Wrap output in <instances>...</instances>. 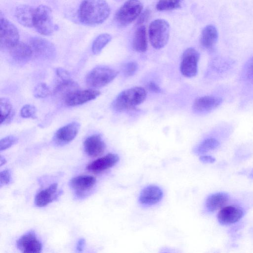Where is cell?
Masks as SVG:
<instances>
[{
    "label": "cell",
    "instance_id": "obj_1",
    "mask_svg": "<svg viewBox=\"0 0 253 253\" xmlns=\"http://www.w3.org/2000/svg\"><path fill=\"white\" fill-rule=\"evenodd\" d=\"M110 12V7L105 0H83L79 9L78 15L83 24L94 26L106 21Z\"/></svg>",
    "mask_w": 253,
    "mask_h": 253
},
{
    "label": "cell",
    "instance_id": "obj_2",
    "mask_svg": "<svg viewBox=\"0 0 253 253\" xmlns=\"http://www.w3.org/2000/svg\"><path fill=\"white\" fill-rule=\"evenodd\" d=\"M147 96L145 89L140 86L131 87L120 92L112 103V108L118 112L132 110L143 103Z\"/></svg>",
    "mask_w": 253,
    "mask_h": 253
},
{
    "label": "cell",
    "instance_id": "obj_3",
    "mask_svg": "<svg viewBox=\"0 0 253 253\" xmlns=\"http://www.w3.org/2000/svg\"><path fill=\"white\" fill-rule=\"evenodd\" d=\"M33 27L39 33L44 36L50 35L56 30L52 10L49 7L42 4L35 8Z\"/></svg>",
    "mask_w": 253,
    "mask_h": 253
},
{
    "label": "cell",
    "instance_id": "obj_4",
    "mask_svg": "<svg viewBox=\"0 0 253 253\" xmlns=\"http://www.w3.org/2000/svg\"><path fill=\"white\" fill-rule=\"evenodd\" d=\"M170 33V27L165 20L157 19L150 24L148 30L149 38L152 46L160 49L168 43Z\"/></svg>",
    "mask_w": 253,
    "mask_h": 253
},
{
    "label": "cell",
    "instance_id": "obj_5",
    "mask_svg": "<svg viewBox=\"0 0 253 253\" xmlns=\"http://www.w3.org/2000/svg\"><path fill=\"white\" fill-rule=\"evenodd\" d=\"M119 72L106 66H98L90 71L86 76V84L92 88L102 87L111 82Z\"/></svg>",
    "mask_w": 253,
    "mask_h": 253
},
{
    "label": "cell",
    "instance_id": "obj_6",
    "mask_svg": "<svg viewBox=\"0 0 253 253\" xmlns=\"http://www.w3.org/2000/svg\"><path fill=\"white\" fill-rule=\"evenodd\" d=\"M143 8L140 0H127L117 11L115 20L121 26H126L134 21Z\"/></svg>",
    "mask_w": 253,
    "mask_h": 253
},
{
    "label": "cell",
    "instance_id": "obj_7",
    "mask_svg": "<svg viewBox=\"0 0 253 253\" xmlns=\"http://www.w3.org/2000/svg\"><path fill=\"white\" fill-rule=\"evenodd\" d=\"M19 35L17 28L5 18L0 19V48L9 49L19 42Z\"/></svg>",
    "mask_w": 253,
    "mask_h": 253
},
{
    "label": "cell",
    "instance_id": "obj_8",
    "mask_svg": "<svg viewBox=\"0 0 253 253\" xmlns=\"http://www.w3.org/2000/svg\"><path fill=\"white\" fill-rule=\"evenodd\" d=\"M200 54L195 48L189 47L183 52L180 66L181 73L185 77H195L198 72Z\"/></svg>",
    "mask_w": 253,
    "mask_h": 253
},
{
    "label": "cell",
    "instance_id": "obj_9",
    "mask_svg": "<svg viewBox=\"0 0 253 253\" xmlns=\"http://www.w3.org/2000/svg\"><path fill=\"white\" fill-rule=\"evenodd\" d=\"M33 53L46 59H52L56 54L54 45L46 39L39 37H33L30 40L29 44Z\"/></svg>",
    "mask_w": 253,
    "mask_h": 253
},
{
    "label": "cell",
    "instance_id": "obj_10",
    "mask_svg": "<svg viewBox=\"0 0 253 253\" xmlns=\"http://www.w3.org/2000/svg\"><path fill=\"white\" fill-rule=\"evenodd\" d=\"M17 249L22 253H39L42 244L33 230H29L21 236L16 242Z\"/></svg>",
    "mask_w": 253,
    "mask_h": 253
},
{
    "label": "cell",
    "instance_id": "obj_11",
    "mask_svg": "<svg viewBox=\"0 0 253 253\" xmlns=\"http://www.w3.org/2000/svg\"><path fill=\"white\" fill-rule=\"evenodd\" d=\"M100 94V92L96 89H77L66 95L64 100L66 105L75 106L93 100Z\"/></svg>",
    "mask_w": 253,
    "mask_h": 253
},
{
    "label": "cell",
    "instance_id": "obj_12",
    "mask_svg": "<svg viewBox=\"0 0 253 253\" xmlns=\"http://www.w3.org/2000/svg\"><path fill=\"white\" fill-rule=\"evenodd\" d=\"M245 213L244 209L239 206L230 205L222 208L217 214L218 222L222 225H230L239 221Z\"/></svg>",
    "mask_w": 253,
    "mask_h": 253
},
{
    "label": "cell",
    "instance_id": "obj_13",
    "mask_svg": "<svg viewBox=\"0 0 253 253\" xmlns=\"http://www.w3.org/2000/svg\"><path fill=\"white\" fill-rule=\"evenodd\" d=\"M96 183V178L91 175H80L72 178L69 182L75 194L83 197L89 193Z\"/></svg>",
    "mask_w": 253,
    "mask_h": 253
},
{
    "label": "cell",
    "instance_id": "obj_14",
    "mask_svg": "<svg viewBox=\"0 0 253 253\" xmlns=\"http://www.w3.org/2000/svg\"><path fill=\"white\" fill-rule=\"evenodd\" d=\"M222 99L218 96L206 95L198 97L194 101L192 109L199 114L209 113L220 105Z\"/></svg>",
    "mask_w": 253,
    "mask_h": 253
},
{
    "label": "cell",
    "instance_id": "obj_15",
    "mask_svg": "<svg viewBox=\"0 0 253 253\" xmlns=\"http://www.w3.org/2000/svg\"><path fill=\"white\" fill-rule=\"evenodd\" d=\"M80 125L73 122L59 128L55 132L53 140L58 145L62 146L72 141L77 136Z\"/></svg>",
    "mask_w": 253,
    "mask_h": 253
},
{
    "label": "cell",
    "instance_id": "obj_16",
    "mask_svg": "<svg viewBox=\"0 0 253 253\" xmlns=\"http://www.w3.org/2000/svg\"><path fill=\"white\" fill-rule=\"evenodd\" d=\"M162 189L155 185H149L145 187L141 191L138 201L145 206H152L159 203L163 198Z\"/></svg>",
    "mask_w": 253,
    "mask_h": 253
},
{
    "label": "cell",
    "instance_id": "obj_17",
    "mask_svg": "<svg viewBox=\"0 0 253 253\" xmlns=\"http://www.w3.org/2000/svg\"><path fill=\"white\" fill-rule=\"evenodd\" d=\"M84 146L86 154L92 157L101 155L106 148L105 143L102 137L97 134L87 137L84 141Z\"/></svg>",
    "mask_w": 253,
    "mask_h": 253
},
{
    "label": "cell",
    "instance_id": "obj_18",
    "mask_svg": "<svg viewBox=\"0 0 253 253\" xmlns=\"http://www.w3.org/2000/svg\"><path fill=\"white\" fill-rule=\"evenodd\" d=\"M119 161V157L117 154L108 153L89 164L86 169L93 172H100L113 167Z\"/></svg>",
    "mask_w": 253,
    "mask_h": 253
},
{
    "label": "cell",
    "instance_id": "obj_19",
    "mask_svg": "<svg viewBox=\"0 0 253 253\" xmlns=\"http://www.w3.org/2000/svg\"><path fill=\"white\" fill-rule=\"evenodd\" d=\"M57 187V183H54L38 192L35 198V205L38 207H43L55 200L60 193Z\"/></svg>",
    "mask_w": 253,
    "mask_h": 253
},
{
    "label": "cell",
    "instance_id": "obj_20",
    "mask_svg": "<svg viewBox=\"0 0 253 253\" xmlns=\"http://www.w3.org/2000/svg\"><path fill=\"white\" fill-rule=\"evenodd\" d=\"M229 196L228 193L219 192L210 195L206 199L205 207L206 211L209 212L223 208L228 202Z\"/></svg>",
    "mask_w": 253,
    "mask_h": 253
},
{
    "label": "cell",
    "instance_id": "obj_21",
    "mask_svg": "<svg viewBox=\"0 0 253 253\" xmlns=\"http://www.w3.org/2000/svg\"><path fill=\"white\" fill-rule=\"evenodd\" d=\"M35 8L27 4L18 6L15 11L17 21L25 27H33Z\"/></svg>",
    "mask_w": 253,
    "mask_h": 253
},
{
    "label": "cell",
    "instance_id": "obj_22",
    "mask_svg": "<svg viewBox=\"0 0 253 253\" xmlns=\"http://www.w3.org/2000/svg\"><path fill=\"white\" fill-rule=\"evenodd\" d=\"M9 50L12 58L19 62L28 61L33 53L30 45L19 41Z\"/></svg>",
    "mask_w": 253,
    "mask_h": 253
},
{
    "label": "cell",
    "instance_id": "obj_23",
    "mask_svg": "<svg viewBox=\"0 0 253 253\" xmlns=\"http://www.w3.org/2000/svg\"><path fill=\"white\" fill-rule=\"evenodd\" d=\"M217 39L218 32L216 27L212 25H208L202 31L200 43L205 49L211 50L215 45Z\"/></svg>",
    "mask_w": 253,
    "mask_h": 253
},
{
    "label": "cell",
    "instance_id": "obj_24",
    "mask_svg": "<svg viewBox=\"0 0 253 253\" xmlns=\"http://www.w3.org/2000/svg\"><path fill=\"white\" fill-rule=\"evenodd\" d=\"M134 50L138 52H144L147 49L148 43L145 26L139 25L136 29L132 41Z\"/></svg>",
    "mask_w": 253,
    "mask_h": 253
},
{
    "label": "cell",
    "instance_id": "obj_25",
    "mask_svg": "<svg viewBox=\"0 0 253 253\" xmlns=\"http://www.w3.org/2000/svg\"><path fill=\"white\" fill-rule=\"evenodd\" d=\"M0 124L9 123L14 115V110L9 100L5 97L0 99Z\"/></svg>",
    "mask_w": 253,
    "mask_h": 253
},
{
    "label": "cell",
    "instance_id": "obj_26",
    "mask_svg": "<svg viewBox=\"0 0 253 253\" xmlns=\"http://www.w3.org/2000/svg\"><path fill=\"white\" fill-rule=\"evenodd\" d=\"M78 84L71 79L61 80L56 85L54 93L64 98L70 93L78 89Z\"/></svg>",
    "mask_w": 253,
    "mask_h": 253
},
{
    "label": "cell",
    "instance_id": "obj_27",
    "mask_svg": "<svg viewBox=\"0 0 253 253\" xmlns=\"http://www.w3.org/2000/svg\"><path fill=\"white\" fill-rule=\"evenodd\" d=\"M220 145L219 142L215 138H208L196 146L193 149V152L197 155H201L214 150Z\"/></svg>",
    "mask_w": 253,
    "mask_h": 253
},
{
    "label": "cell",
    "instance_id": "obj_28",
    "mask_svg": "<svg viewBox=\"0 0 253 253\" xmlns=\"http://www.w3.org/2000/svg\"><path fill=\"white\" fill-rule=\"evenodd\" d=\"M111 39V36L107 33L101 34L98 36L92 43V51L93 53L94 54H99Z\"/></svg>",
    "mask_w": 253,
    "mask_h": 253
},
{
    "label": "cell",
    "instance_id": "obj_29",
    "mask_svg": "<svg viewBox=\"0 0 253 253\" xmlns=\"http://www.w3.org/2000/svg\"><path fill=\"white\" fill-rule=\"evenodd\" d=\"M181 0H159L156 7L158 11H167L180 7Z\"/></svg>",
    "mask_w": 253,
    "mask_h": 253
},
{
    "label": "cell",
    "instance_id": "obj_30",
    "mask_svg": "<svg viewBox=\"0 0 253 253\" xmlns=\"http://www.w3.org/2000/svg\"><path fill=\"white\" fill-rule=\"evenodd\" d=\"M50 93L48 86L43 83L37 84L34 90V95L37 98H44L48 96Z\"/></svg>",
    "mask_w": 253,
    "mask_h": 253
},
{
    "label": "cell",
    "instance_id": "obj_31",
    "mask_svg": "<svg viewBox=\"0 0 253 253\" xmlns=\"http://www.w3.org/2000/svg\"><path fill=\"white\" fill-rule=\"evenodd\" d=\"M138 69V64L134 61H130L124 64L122 68L123 74L126 77L133 76Z\"/></svg>",
    "mask_w": 253,
    "mask_h": 253
},
{
    "label": "cell",
    "instance_id": "obj_32",
    "mask_svg": "<svg viewBox=\"0 0 253 253\" xmlns=\"http://www.w3.org/2000/svg\"><path fill=\"white\" fill-rule=\"evenodd\" d=\"M36 108L31 104H26L22 107L20 111V115L22 117L25 118H36Z\"/></svg>",
    "mask_w": 253,
    "mask_h": 253
},
{
    "label": "cell",
    "instance_id": "obj_33",
    "mask_svg": "<svg viewBox=\"0 0 253 253\" xmlns=\"http://www.w3.org/2000/svg\"><path fill=\"white\" fill-rule=\"evenodd\" d=\"M18 141V138L13 135H9L3 138L0 141V151L9 148L14 144H16Z\"/></svg>",
    "mask_w": 253,
    "mask_h": 253
},
{
    "label": "cell",
    "instance_id": "obj_34",
    "mask_svg": "<svg viewBox=\"0 0 253 253\" xmlns=\"http://www.w3.org/2000/svg\"><path fill=\"white\" fill-rule=\"evenodd\" d=\"M244 75L246 79L253 84V56L250 58L245 64Z\"/></svg>",
    "mask_w": 253,
    "mask_h": 253
},
{
    "label": "cell",
    "instance_id": "obj_35",
    "mask_svg": "<svg viewBox=\"0 0 253 253\" xmlns=\"http://www.w3.org/2000/svg\"><path fill=\"white\" fill-rule=\"evenodd\" d=\"M11 179V172L9 169H6L1 171L0 173V186L8 184Z\"/></svg>",
    "mask_w": 253,
    "mask_h": 253
},
{
    "label": "cell",
    "instance_id": "obj_36",
    "mask_svg": "<svg viewBox=\"0 0 253 253\" xmlns=\"http://www.w3.org/2000/svg\"><path fill=\"white\" fill-rule=\"evenodd\" d=\"M150 13L151 11L149 9H146L142 13H141L136 22L137 25H142L147 21L150 15Z\"/></svg>",
    "mask_w": 253,
    "mask_h": 253
},
{
    "label": "cell",
    "instance_id": "obj_37",
    "mask_svg": "<svg viewBox=\"0 0 253 253\" xmlns=\"http://www.w3.org/2000/svg\"><path fill=\"white\" fill-rule=\"evenodd\" d=\"M56 73L57 76L61 80H66L71 79L69 73L65 69L62 68H57L56 69Z\"/></svg>",
    "mask_w": 253,
    "mask_h": 253
},
{
    "label": "cell",
    "instance_id": "obj_38",
    "mask_svg": "<svg viewBox=\"0 0 253 253\" xmlns=\"http://www.w3.org/2000/svg\"><path fill=\"white\" fill-rule=\"evenodd\" d=\"M148 89L152 91L155 93H159L161 92V89L159 86L157 84L155 83L151 82L148 83L147 85Z\"/></svg>",
    "mask_w": 253,
    "mask_h": 253
},
{
    "label": "cell",
    "instance_id": "obj_39",
    "mask_svg": "<svg viewBox=\"0 0 253 253\" xmlns=\"http://www.w3.org/2000/svg\"><path fill=\"white\" fill-rule=\"evenodd\" d=\"M199 159L204 163H213L215 161V159L210 155H202Z\"/></svg>",
    "mask_w": 253,
    "mask_h": 253
},
{
    "label": "cell",
    "instance_id": "obj_40",
    "mask_svg": "<svg viewBox=\"0 0 253 253\" xmlns=\"http://www.w3.org/2000/svg\"><path fill=\"white\" fill-rule=\"evenodd\" d=\"M85 244V241L84 239L81 238L79 239L77 244V250L80 252H82L84 249Z\"/></svg>",
    "mask_w": 253,
    "mask_h": 253
},
{
    "label": "cell",
    "instance_id": "obj_41",
    "mask_svg": "<svg viewBox=\"0 0 253 253\" xmlns=\"http://www.w3.org/2000/svg\"><path fill=\"white\" fill-rule=\"evenodd\" d=\"M0 167L2 166L3 165H4L6 163V159L3 157L2 156H0Z\"/></svg>",
    "mask_w": 253,
    "mask_h": 253
},
{
    "label": "cell",
    "instance_id": "obj_42",
    "mask_svg": "<svg viewBox=\"0 0 253 253\" xmlns=\"http://www.w3.org/2000/svg\"><path fill=\"white\" fill-rule=\"evenodd\" d=\"M250 177L251 178H253V170H252V171L251 172V173L250 174Z\"/></svg>",
    "mask_w": 253,
    "mask_h": 253
}]
</instances>
